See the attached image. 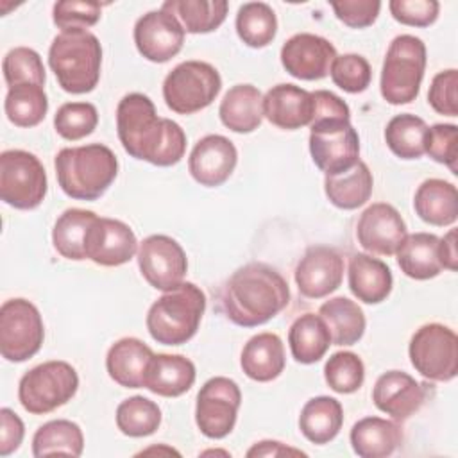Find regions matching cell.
<instances>
[{
    "label": "cell",
    "instance_id": "1",
    "mask_svg": "<svg viewBox=\"0 0 458 458\" xmlns=\"http://www.w3.org/2000/svg\"><path fill=\"white\" fill-rule=\"evenodd\" d=\"M116 132L131 157L156 166H172L186 152V134L181 125L157 116L154 102L143 93H129L118 102Z\"/></svg>",
    "mask_w": 458,
    "mask_h": 458
},
{
    "label": "cell",
    "instance_id": "2",
    "mask_svg": "<svg viewBox=\"0 0 458 458\" xmlns=\"http://www.w3.org/2000/svg\"><path fill=\"white\" fill-rule=\"evenodd\" d=\"M225 317L242 327H256L279 315L290 302L286 279L270 265L247 263L227 279L222 290Z\"/></svg>",
    "mask_w": 458,
    "mask_h": 458
},
{
    "label": "cell",
    "instance_id": "3",
    "mask_svg": "<svg viewBox=\"0 0 458 458\" xmlns=\"http://www.w3.org/2000/svg\"><path fill=\"white\" fill-rule=\"evenodd\" d=\"M54 165L61 190L75 200H97L118 175V159L102 143L61 148Z\"/></svg>",
    "mask_w": 458,
    "mask_h": 458
},
{
    "label": "cell",
    "instance_id": "4",
    "mask_svg": "<svg viewBox=\"0 0 458 458\" xmlns=\"http://www.w3.org/2000/svg\"><path fill=\"white\" fill-rule=\"evenodd\" d=\"M48 64L66 93H89L100 79V41L89 30H63L52 39Z\"/></svg>",
    "mask_w": 458,
    "mask_h": 458
},
{
    "label": "cell",
    "instance_id": "5",
    "mask_svg": "<svg viewBox=\"0 0 458 458\" xmlns=\"http://www.w3.org/2000/svg\"><path fill=\"white\" fill-rule=\"evenodd\" d=\"M204 310V292L197 284L182 281L148 308L147 329L157 344L182 345L195 336Z\"/></svg>",
    "mask_w": 458,
    "mask_h": 458
},
{
    "label": "cell",
    "instance_id": "6",
    "mask_svg": "<svg viewBox=\"0 0 458 458\" xmlns=\"http://www.w3.org/2000/svg\"><path fill=\"white\" fill-rule=\"evenodd\" d=\"M426 70V45L411 34L395 36L386 50L379 89L381 97L392 104H410L420 91Z\"/></svg>",
    "mask_w": 458,
    "mask_h": 458
},
{
    "label": "cell",
    "instance_id": "7",
    "mask_svg": "<svg viewBox=\"0 0 458 458\" xmlns=\"http://www.w3.org/2000/svg\"><path fill=\"white\" fill-rule=\"evenodd\" d=\"M77 388V370L63 360H52L36 365L21 376L18 399L29 413L45 415L72 401Z\"/></svg>",
    "mask_w": 458,
    "mask_h": 458
},
{
    "label": "cell",
    "instance_id": "8",
    "mask_svg": "<svg viewBox=\"0 0 458 458\" xmlns=\"http://www.w3.org/2000/svg\"><path fill=\"white\" fill-rule=\"evenodd\" d=\"M222 89L218 70L204 61L179 63L163 81V98L177 114H193L208 107Z\"/></svg>",
    "mask_w": 458,
    "mask_h": 458
},
{
    "label": "cell",
    "instance_id": "9",
    "mask_svg": "<svg viewBox=\"0 0 458 458\" xmlns=\"http://www.w3.org/2000/svg\"><path fill=\"white\" fill-rule=\"evenodd\" d=\"M48 190L43 163L27 150L13 148L0 154V197L14 209L38 208Z\"/></svg>",
    "mask_w": 458,
    "mask_h": 458
},
{
    "label": "cell",
    "instance_id": "10",
    "mask_svg": "<svg viewBox=\"0 0 458 458\" xmlns=\"http://www.w3.org/2000/svg\"><path fill=\"white\" fill-rule=\"evenodd\" d=\"M410 361L415 370L431 381H451L458 374V338L444 324L420 326L408 345Z\"/></svg>",
    "mask_w": 458,
    "mask_h": 458
},
{
    "label": "cell",
    "instance_id": "11",
    "mask_svg": "<svg viewBox=\"0 0 458 458\" xmlns=\"http://www.w3.org/2000/svg\"><path fill=\"white\" fill-rule=\"evenodd\" d=\"M45 326L39 310L27 299H9L0 308V352L21 363L43 345Z\"/></svg>",
    "mask_w": 458,
    "mask_h": 458
},
{
    "label": "cell",
    "instance_id": "12",
    "mask_svg": "<svg viewBox=\"0 0 458 458\" xmlns=\"http://www.w3.org/2000/svg\"><path fill=\"white\" fill-rule=\"evenodd\" d=\"M310 154L326 175H336L360 161V136L351 120H320L310 123Z\"/></svg>",
    "mask_w": 458,
    "mask_h": 458
},
{
    "label": "cell",
    "instance_id": "13",
    "mask_svg": "<svg viewBox=\"0 0 458 458\" xmlns=\"http://www.w3.org/2000/svg\"><path fill=\"white\" fill-rule=\"evenodd\" d=\"M240 404L242 392L236 381L224 376L208 379L197 394V428L204 437L213 440L227 437L234 429Z\"/></svg>",
    "mask_w": 458,
    "mask_h": 458
},
{
    "label": "cell",
    "instance_id": "14",
    "mask_svg": "<svg viewBox=\"0 0 458 458\" xmlns=\"http://www.w3.org/2000/svg\"><path fill=\"white\" fill-rule=\"evenodd\" d=\"M138 267L143 279L156 290L168 292L182 283L188 259L184 249L166 234H150L138 247Z\"/></svg>",
    "mask_w": 458,
    "mask_h": 458
},
{
    "label": "cell",
    "instance_id": "15",
    "mask_svg": "<svg viewBox=\"0 0 458 458\" xmlns=\"http://www.w3.org/2000/svg\"><path fill=\"white\" fill-rule=\"evenodd\" d=\"M134 43L147 61L166 63L181 52L184 29L168 11H148L134 25Z\"/></svg>",
    "mask_w": 458,
    "mask_h": 458
},
{
    "label": "cell",
    "instance_id": "16",
    "mask_svg": "<svg viewBox=\"0 0 458 458\" xmlns=\"http://www.w3.org/2000/svg\"><path fill=\"white\" fill-rule=\"evenodd\" d=\"M336 57L333 43L322 36L299 32L281 47V64L295 79L318 81L329 73Z\"/></svg>",
    "mask_w": 458,
    "mask_h": 458
},
{
    "label": "cell",
    "instance_id": "17",
    "mask_svg": "<svg viewBox=\"0 0 458 458\" xmlns=\"http://www.w3.org/2000/svg\"><path fill=\"white\" fill-rule=\"evenodd\" d=\"M344 267V258L333 247H308L295 267L299 292L308 299L327 297L342 284Z\"/></svg>",
    "mask_w": 458,
    "mask_h": 458
},
{
    "label": "cell",
    "instance_id": "18",
    "mask_svg": "<svg viewBox=\"0 0 458 458\" xmlns=\"http://www.w3.org/2000/svg\"><path fill=\"white\" fill-rule=\"evenodd\" d=\"M138 247L136 234L125 222L98 216L86 236V259L102 267H120L134 258Z\"/></svg>",
    "mask_w": 458,
    "mask_h": 458
},
{
    "label": "cell",
    "instance_id": "19",
    "mask_svg": "<svg viewBox=\"0 0 458 458\" xmlns=\"http://www.w3.org/2000/svg\"><path fill=\"white\" fill-rule=\"evenodd\" d=\"M356 238L365 250L392 256L406 238V224L394 206L376 202L360 215Z\"/></svg>",
    "mask_w": 458,
    "mask_h": 458
},
{
    "label": "cell",
    "instance_id": "20",
    "mask_svg": "<svg viewBox=\"0 0 458 458\" xmlns=\"http://www.w3.org/2000/svg\"><path fill=\"white\" fill-rule=\"evenodd\" d=\"M236 163L238 150L234 143L222 134H208L191 148L188 170L199 184L216 188L231 177Z\"/></svg>",
    "mask_w": 458,
    "mask_h": 458
},
{
    "label": "cell",
    "instance_id": "21",
    "mask_svg": "<svg viewBox=\"0 0 458 458\" xmlns=\"http://www.w3.org/2000/svg\"><path fill=\"white\" fill-rule=\"evenodd\" d=\"M372 401L376 408L394 420H406L426 401V385L403 370H388L381 374L372 388Z\"/></svg>",
    "mask_w": 458,
    "mask_h": 458
},
{
    "label": "cell",
    "instance_id": "22",
    "mask_svg": "<svg viewBox=\"0 0 458 458\" xmlns=\"http://www.w3.org/2000/svg\"><path fill=\"white\" fill-rule=\"evenodd\" d=\"M263 116L272 125L286 131L310 125L313 118L311 91L288 82L272 86L263 97Z\"/></svg>",
    "mask_w": 458,
    "mask_h": 458
},
{
    "label": "cell",
    "instance_id": "23",
    "mask_svg": "<svg viewBox=\"0 0 458 458\" xmlns=\"http://www.w3.org/2000/svg\"><path fill=\"white\" fill-rule=\"evenodd\" d=\"M154 358L152 349L134 336H125L114 342L106 356V369L109 377L125 388L145 386V376L150 360Z\"/></svg>",
    "mask_w": 458,
    "mask_h": 458
},
{
    "label": "cell",
    "instance_id": "24",
    "mask_svg": "<svg viewBox=\"0 0 458 458\" xmlns=\"http://www.w3.org/2000/svg\"><path fill=\"white\" fill-rule=\"evenodd\" d=\"M347 274L349 290L358 301L365 304H379L392 292L394 277L390 267L385 261L372 258L370 254H354L349 261Z\"/></svg>",
    "mask_w": 458,
    "mask_h": 458
},
{
    "label": "cell",
    "instance_id": "25",
    "mask_svg": "<svg viewBox=\"0 0 458 458\" xmlns=\"http://www.w3.org/2000/svg\"><path fill=\"white\" fill-rule=\"evenodd\" d=\"M197 372L182 354H154L145 376V388L161 397H179L195 383Z\"/></svg>",
    "mask_w": 458,
    "mask_h": 458
},
{
    "label": "cell",
    "instance_id": "26",
    "mask_svg": "<svg viewBox=\"0 0 458 458\" xmlns=\"http://www.w3.org/2000/svg\"><path fill=\"white\" fill-rule=\"evenodd\" d=\"M284 345L276 333H258L242 349L240 365L252 381L267 383L284 370Z\"/></svg>",
    "mask_w": 458,
    "mask_h": 458
},
{
    "label": "cell",
    "instance_id": "27",
    "mask_svg": "<svg viewBox=\"0 0 458 458\" xmlns=\"http://www.w3.org/2000/svg\"><path fill=\"white\" fill-rule=\"evenodd\" d=\"M218 114L233 132H252L263 120V95L252 84H236L224 95Z\"/></svg>",
    "mask_w": 458,
    "mask_h": 458
},
{
    "label": "cell",
    "instance_id": "28",
    "mask_svg": "<svg viewBox=\"0 0 458 458\" xmlns=\"http://www.w3.org/2000/svg\"><path fill=\"white\" fill-rule=\"evenodd\" d=\"M413 208L420 220L431 225H451L458 218L456 186L444 179H426L415 191Z\"/></svg>",
    "mask_w": 458,
    "mask_h": 458
},
{
    "label": "cell",
    "instance_id": "29",
    "mask_svg": "<svg viewBox=\"0 0 458 458\" xmlns=\"http://www.w3.org/2000/svg\"><path fill=\"white\" fill-rule=\"evenodd\" d=\"M438 242L440 238L429 233L406 234L395 250L401 272L417 281L437 277L444 270L438 256Z\"/></svg>",
    "mask_w": 458,
    "mask_h": 458
},
{
    "label": "cell",
    "instance_id": "30",
    "mask_svg": "<svg viewBox=\"0 0 458 458\" xmlns=\"http://www.w3.org/2000/svg\"><path fill=\"white\" fill-rule=\"evenodd\" d=\"M352 451L361 458L390 456L403 442L401 426L381 417H363L351 429Z\"/></svg>",
    "mask_w": 458,
    "mask_h": 458
},
{
    "label": "cell",
    "instance_id": "31",
    "mask_svg": "<svg viewBox=\"0 0 458 458\" xmlns=\"http://www.w3.org/2000/svg\"><path fill=\"white\" fill-rule=\"evenodd\" d=\"M344 410L340 401L329 395L311 397L301 410L299 429L313 444L331 442L342 429Z\"/></svg>",
    "mask_w": 458,
    "mask_h": 458
},
{
    "label": "cell",
    "instance_id": "32",
    "mask_svg": "<svg viewBox=\"0 0 458 458\" xmlns=\"http://www.w3.org/2000/svg\"><path fill=\"white\" fill-rule=\"evenodd\" d=\"M374 188V177L367 163L358 161L352 168L336 174L326 175L324 191L329 202L340 209H356L363 206Z\"/></svg>",
    "mask_w": 458,
    "mask_h": 458
},
{
    "label": "cell",
    "instance_id": "33",
    "mask_svg": "<svg viewBox=\"0 0 458 458\" xmlns=\"http://www.w3.org/2000/svg\"><path fill=\"white\" fill-rule=\"evenodd\" d=\"M320 318L326 322L331 344L335 345H354L365 333V315L358 302L347 297H333L318 308Z\"/></svg>",
    "mask_w": 458,
    "mask_h": 458
},
{
    "label": "cell",
    "instance_id": "34",
    "mask_svg": "<svg viewBox=\"0 0 458 458\" xmlns=\"http://www.w3.org/2000/svg\"><path fill=\"white\" fill-rule=\"evenodd\" d=\"M288 344L295 361L311 365L327 352L331 345V335L318 313H304L297 317L290 326Z\"/></svg>",
    "mask_w": 458,
    "mask_h": 458
},
{
    "label": "cell",
    "instance_id": "35",
    "mask_svg": "<svg viewBox=\"0 0 458 458\" xmlns=\"http://www.w3.org/2000/svg\"><path fill=\"white\" fill-rule=\"evenodd\" d=\"M97 218L89 209L70 208L63 211L52 229L54 249L66 259H86V236Z\"/></svg>",
    "mask_w": 458,
    "mask_h": 458
},
{
    "label": "cell",
    "instance_id": "36",
    "mask_svg": "<svg viewBox=\"0 0 458 458\" xmlns=\"http://www.w3.org/2000/svg\"><path fill=\"white\" fill-rule=\"evenodd\" d=\"M161 9L174 14L184 32L206 34L224 23L229 4L225 0H166Z\"/></svg>",
    "mask_w": 458,
    "mask_h": 458
},
{
    "label": "cell",
    "instance_id": "37",
    "mask_svg": "<svg viewBox=\"0 0 458 458\" xmlns=\"http://www.w3.org/2000/svg\"><path fill=\"white\" fill-rule=\"evenodd\" d=\"M84 449V435L79 424L57 419L48 420L39 426L32 437V454L36 458L52 456V454H66V456H81Z\"/></svg>",
    "mask_w": 458,
    "mask_h": 458
},
{
    "label": "cell",
    "instance_id": "38",
    "mask_svg": "<svg viewBox=\"0 0 458 458\" xmlns=\"http://www.w3.org/2000/svg\"><path fill=\"white\" fill-rule=\"evenodd\" d=\"M4 109L7 120L16 127H34L43 122L48 111V98L43 86L20 84L9 88Z\"/></svg>",
    "mask_w": 458,
    "mask_h": 458
},
{
    "label": "cell",
    "instance_id": "39",
    "mask_svg": "<svg viewBox=\"0 0 458 458\" xmlns=\"http://www.w3.org/2000/svg\"><path fill=\"white\" fill-rule=\"evenodd\" d=\"M238 38L250 48H263L276 38L277 18L265 2H247L236 14Z\"/></svg>",
    "mask_w": 458,
    "mask_h": 458
},
{
    "label": "cell",
    "instance_id": "40",
    "mask_svg": "<svg viewBox=\"0 0 458 458\" xmlns=\"http://www.w3.org/2000/svg\"><path fill=\"white\" fill-rule=\"evenodd\" d=\"M428 125L411 113L395 114L385 129L388 148L401 159H419L424 154V138Z\"/></svg>",
    "mask_w": 458,
    "mask_h": 458
},
{
    "label": "cell",
    "instance_id": "41",
    "mask_svg": "<svg viewBox=\"0 0 458 458\" xmlns=\"http://www.w3.org/2000/svg\"><path fill=\"white\" fill-rule=\"evenodd\" d=\"M159 424H161L159 406L143 395H132L122 401L116 408V426L127 437H132V438L148 437L156 433Z\"/></svg>",
    "mask_w": 458,
    "mask_h": 458
},
{
    "label": "cell",
    "instance_id": "42",
    "mask_svg": "<svg viewBox=\"0 0 458 458\" xmlns=\"http://www.w3.org/2000/svg\"><path fill=\"white\" fill-rule=\"evenodd\" d=\"M324 377L329 388L336 394H352L365 381V367L358 354L338 351L331 354L324 365Z\"/></svg>",
    "mask_w": 458,
    "mask_h": 458
},
{
    "label": "cell",
    "instance_id": "43",
    "mask_svg": "<svg viewBox=\"0 0 458 458\" xmlns=\"http://www.w3.org/2000/svg\"><path fill=\"white\" fill-rule=\"evenodd\" d=\"M4 79L9 88L20 84L45 86L47 73L39 54L29 47H16L7 52L2 63Z\"/></svg>",
    "mask_w": 458,
    "mask_h": 458
},
{
    "label": "cell",
    "instance_id": "44",
    "mask_svg": "<svg viewBox=\"0 0 458 458\" xmlns=\"http://www.w3.org/2000/svg\"><path fill=\"white\" fill-rule=\"evenodd\" d=\"M97 123L98 113L89 102H66L54 116L55 132L68 141H77L89 136Z\"/></svg>",
    "mask_w": 458,
    "mask_h": 458
},
{
    "label": "cell",
    "instance_id": "45",
    "mask_svg": "<svg viewBox=\"0 0 458 458\" xmlns=\"http://www.w3.org/2000/svg\"><path fill=\"white\" fill-rule=\"evenodd\" d=\"M329 75L340 89L347 93H361L370 84L372 70L363 55L344 54L335 57L329 68Z\"/></svg>",
    "mask_w": 458,
    "mask_h": 458
},
{
    "label": "cell",
    "instance_id": "46",
    "mask_svg": "<svg viewBox=\"0 0 458 458\" xmlns=\"http://www.w3.org/2000/svg\"><path fill=\"white\" fill-rule=\"evenodd\" d=\"M102 14V4L86 0H63L55 2L52 9L54 23L63 30H86L93 27Z\"/></svg>",
    "mask_w": 458,
    "mask_h": 458
},
{
    "label": "cell",
    "instance_id": "47",
    "mask_svg": "<svg viewBox=\"0 0 458 458\" xmlns=\"http://www.w3.org/2000/svg\"><path fill=\"white\" fill-rule=\"evenodd\" d=\"M458 127L454 123H435L428 127L424 138V154L433 161L449 166L453 174L456 172L458 159Z\"/></svg>",
    "mask_w": 458,
    "mask_h": 458
},
{
    "label": "cell",
    "instance_id": "48",
    "mask_svg": "<svg viewBox=\"0 0 458 458\" xmlns=\"http://www.w3.org/2000/svg\"><path fill=\"white\" fill-rule=\"evenodd\" d=\"M458 72L454 68L438 72L429 86L428 91V102L429 106L438 113L445 116H456L458 114Z\"/></svg>",
    "mask_w": 458,
    "mask_h": 458
},
{
    "label": "cell",
    "instance_id": "49",
    "mask_svg": "<svg viewBox=\"0 0 458 458\" xmlns=\"http://www.w3.org/2000/svg\"><path fill=\"white\" fill-rule=\"evenodd\" d=\"M388 9L395 21L410 27H429L438 18L437 0H390Z\"/></svg>",
    "mask_w": 458,
    "mask_h": 458
},
{
    "label": "cell",
    "instance_id": "50",
    "mask_svg": "<svg viewBox=\"0 0 458 458\" xmlns=\"http://www.w3.org/2000/svg\"><path fill=\"white\" fill-rule=\"evenodd\" d=\"M335 16L351 29H365L377 20L381 11L379 0H342L331 2Z\"/></svg>",
    "mask_w": 458,
    "mask_h": 458
},
{
    "label": "cell",
    "instance_id": "51",
    "mask_svg": "<svg viewBox=\"0 0 458 458\" xmlns=\"http://www.w3.org/2000/svg\"><path fill=\"white\" fill-rule=\"evenodd\" d=\"M313 97V118L311 122L320 120H351L349 106L335 93L327 89H317Z\"/></svg>",
    "mask_w": 458,
    "mask_h": 458
},
{
    "label": "cell",
    "instance_id": "52",
    "mask_svg": "<svg viewBox=\"0 0 458 458\" xmlns=\"http://www.w3.org/2000/svg\"><path fill=\"white\" fill-rule=\"evenodd\" d=\"M25 435L23 420L11 410L2 408L0 410V456H9L14 453Z\"/></svg>",
    "mask_w": 458,
    "mask_h": 458
},
{
    "label": "cell",
    "instance_id": "53",
    "mask_svg": "<svg viewBox=\"0 0 458 458\" xmlns=\"http://www.w3.org/2000/svg\"><path fill=\"white\" fill-rule=\"evenodd\" d=\"M288 454H293V456H306L304 451L301 449H295V447H290V445H284L277 440H261V442H256L249 451H247V456L252 458V456H288Z\"/></svg>",
    "mask_w": 458,
    "mask_h": 458
},
{
    "label": "cell",
    "instance_id": "54",
    "mask_svg": "<svg viewBox=\"0 0 458 458\" xmlns=\"http://www.w3.org/2000/svg\"><path fill=\"white\" fill-rule=\"evenodd\" d=\"M438 256L440 263L447 270L458 268V254H456V229H451L444 238L438 242Z\"/></svg>",
    "mask_w": 458,
    "mask_h": 458
}]
</instances>
